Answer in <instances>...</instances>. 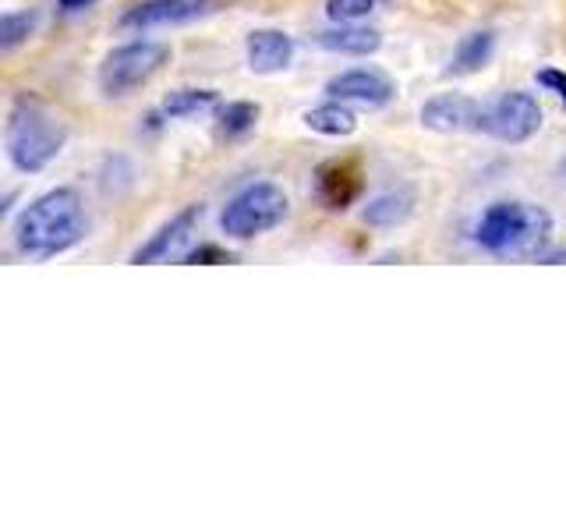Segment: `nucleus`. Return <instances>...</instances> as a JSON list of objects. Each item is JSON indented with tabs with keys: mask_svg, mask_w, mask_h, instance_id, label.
I'll return each instance as SVG.
<instances>
[{
	"mask_svg": "<svg viewBox=\"0 0 566 531\" xmlns=\"http://www.w3.org/2000/svg\"><path fill=\"white\" fill-rule=\"evenodd\" d=\"M14 248L29 259H53L85 235V209L75 188H53L22 209L14 220Z\"/></svg>",
	"mask_w": 566,
	"mask_h": 531,
	"instance_id": "f257e3e1",
	"label": "nucleus"
},
{
	"mask_svg": "<svg viewBox=\"0 0 566 531\" xmlns=\"http://www.w3.org/2000/svg\"><path fill=\"white\" fill-rule=\"evenodd\" d=\"M471 235L495 259H542L553 241V217L531 202H492L474 220Z\"/></svg>",
	"mask_w": 566,
	"mask_h": 531,
	"instance_id": "f03ea898",
	"label": "nucleus"
},
{
	"mask_svg": "<svg viewBox=\"0 0 566 531\" xmlns=\"http://www.w3.org/2000/svg\"><path fill=\"white\" fill-rule=\"evenodd\" d=\"M4 146L14 170L40 174L64 153L67 128L46 103H40L35 96H22L8 114Z\"/></svg>",
	"mask_w": 566,
	"mask_h": 531,
	"instance_id": "7ed1b4c3",
	"label": "nucleus"
},
{
	"mask_svg": "<svg viewBox=\"0 0 566 531\" xmlns=\"http://www.w3.org/2000/svg\"><path fill=\"white\" fill-rule=\"evenodd\" d=\"M291 209L287 191L273 181H255V185H244L238 195H230L223 212H220V230L227 238H259L265 230H273L283 223Z\"/></svg>",
	"mask_w": 566,
	"mask_h": 531,
	"instance_id": "20e7f679",
	"label": "nucleus"
},
{
	"mask_svg": "<svg viewBox=\"0 0 566 531\" xmlns=\"http://www.w3.org/2000/svg\"><path fill=\"white\" fill-rule=\"evenodd\" d=\"M170 61V46L159 40H135L114 46L99 64V88L106 96H132L135 88L153 82Z\"/></svg>",
	"mask_w": 566,
	"mask_h": 531,
	"instance_id": "39448f33",
	"label": "nucleus"
},
{
	"mask_svg": "<svg viewBox=\"0 0 566 531\" xmlns=\"http://www.w3.org/2000/svg\"><path fill=\"white\" fill-rule=\"evenodd\" d=\"M542 128V106L531 93H521V88H510V93H500L495 100L485 103L482 114V135L506 142V146H521V142L535 138Z\"/></svg>",
	"mask_w": 566,
	"mask_h": 531,
	"instance_id": "423d86ee",
	"label": "nucleus"
},
{
	"mask_svg": "<svg viewBox=\"0 0 566 531\" xmlns=\"http://www.w3.org/2000/svg\"><path fill=\"white\" fill-rule=\"evenodd\" d=\"M223 8V0H138L117 18L120 29H177V25H195L202 18H212Z\"/></svg>",
	"mask_w": 566,
	"mask_h": 531,
	"instance_id": "0eeeda50",
	"label": "nucleus"
},
{
	"mask_svg": "<svg viewBox=\"0 0 566 531\" xmlns=\"http://www.w3.org/2000/svg\"><path fill=\"white\" fill-rule=\"evenodd\" d=\"M326 96L340 100V103H354V106H368V111H379L389 100L397 96V82L379 67H350L333 75L326 82Z\"/></svg>",
	"mask_w": 566,
	"mask_h": 531,
	"instance_id": "6e6552de",
	"label": "nucleus"
},
{
	"mask_svg": "<svg viewBox=\"0 0 566 531\" xmlns=\"http://www.w3.org/2000/svg\"><path fill=\"white\" fill-rule=\"evenodd\" d=\"M482 114L485 103H478L464 93H439L421 106V124L439 135H460V132L482 135Z\"/></svg>",
	"mask_w": 566,
	"mask_h": 531,
	"instance_id": "1a4fd4ad",
	"label": "nucleus"
},
{
	"mask_svg": "<svg viewBox=\"0 0 566 531\" xmlns=\"http://www.w3.org/2000/svg\"><path fill=\"white\" fill-rule=\"evenodd\" d=\"M202 220V206H185L177 217H170L156 235L138 248L132 256L135 266H156V262H170L177 256H185V248L195 235V227Z\"/></svg>",
	"mask_w": 566,
	"mask_h": 531,
	"instance_id": "9d476101",
	"label": "nucleus"
},
{
	"mask_svg": "<svg viewBox=\"0 0 566 531\" xmlns=\"http://www.w3.org/2000/svg\"><path fill=\"white\" fill-rule=\"evenodd\" d=\"M244 53H248V67L255 75H280L294 61V40L280 29H255L248 32Z\"/></svg>",
	"mask_w": 566,
	"mask_h": 531,
	"instance_id": "9b49d317",
	"label": "nucleus"
},
{
	"mask_svg": "<svg viewBox=\"0 0 566 531\" xmlns=\"http://www.w3.org/2000/svg\"><path fill=\"white\" fill-rule=\"evenodd\" d=\"M315 46L326 53H344V58H368V53H376L382 46V35L365 25H340L318 32Z\"/></svg>",
	"mask_w": 566,
	"mask_h": 531,
	"instance_id": "f8f14e48",
	"label": "nucleus"
},
{
	"mask_svg": "<svg viewBox=\"0 0 566 531\" xmlns=\"http://www.w3.org/2000/svg\"><path fill=\"white\" fill-rule=\"evenodd\" d=\"M358 167L347 164V159H333V164L318 170V195H323L329 209H344L358 195Z\"/></svg>",
	"mask_w": 566,
	"mask_h": 531,
	"instance_id": "ddd939ff",
	"label": "nucleus"
},
{
	"mask_svg": "<svg viewBox=\"0 0 566 531\" xmlns=\"http://www.w3.org/2000/svg\"><path fill=\"white\" fill-rule=\"evenodd\" d=\"M492 50H495V32L482 29V32H468L464 40L457 43L453 58H450V67L447 75H478L489 61H492Z\"/></svg>",
	"mask_w": 566,
	"mask_h": 531,
	"instance_id": "4468645a",
	"label": "nucleus"
},
{
	"mask_svg": "<svg viewBox=\"0 0 566 531\" xmlns=\"http://www.w3.org/2000/svg\"><path fill=\"white\" fill-rule=\"evenodd\" d=\"M305 124L318 135H329V138H347L358 132V117H354L350 103H340V100H326L305 111Z\"/></svg>",
	"mask_w": 566,
	"mask_h": 531,
	"instance_id": "2eb2a0df",
	"label": "nucleus"
},
{
	"mask_svg": "<svg viewBox=\"0 0 566 531\" xmlns=\"http://www.w3.org/2000/svg\"><path fill=\"white\" fill-rule=\"evenodd\" d=\"M411 212H415V195L407 188H397V191L376 195V199L361 209V220L371 227H397L411 217Z\"/></svg>",
	"mask_w": 566,
	"mask_h": 531,
	"instance_id": "dca6fc26",
	"label": "nucleus"
},
{
	"mask_svg": "<svg viewBox=\"0 0 566 531\" xmlns=\"http://www.w3.org/2000/svg\"><path fill=\"white\" fill-rule=\"evenodd\" d=\"M212 106H217V93H212V88H174V93H167V100L159 103V114L170 121H181V117L206 114Z\"/></svg>",
	"mask_w": 566,
	"mask_h": 531,
	"instance_id": "f3484780",
	"label": "nucleus"
},
{
	"mask_svg": "<svg viewBox=\"0 0 566 531\" xmlns=\"http://www.w3.org/2000/svg\"><path fill=\"white\" fill-rule=\"evenodd\" d=\"M259 114H262V106L259 103H248V100H234V103H227L220 106V114H217V128L223 138H241L248 135L259 124Z\"/></svg>",
	"mask_w": 566,
	"mask_h": 531,
	"instance_id": "a211bd4d",
	"label": "nucleus"
},
{
	"mask_svg": "<svg viewBox=\"0 0 566 531\" xmlns=\"http://www.w3.org/2000/svg\"><path fill=\"white\" fill-rule=\"evenodd\" d=\"M40 25V14L35 11H8L0 18V50L11 53L14 46H22L29 35Z\"/></svg>",
	"mask_w": 566,
	"mask_h": 531,
	"instance_id": "6ab92c4d",
	"label": "nucleus"
},
{
	"mask_svg": "<svg viewBox=\"0 0 566 531\" xmlns=\"http://www.w3.org/2000/svg\"><path fill=\"white\" fill-rule=\"evenodd\" d=\"M379 8V0H326V18L336 25H358Z\"/></svg>",
	"mask_w": 566,
	"mask_h": 531,
	"instance_id": "aec40b11",
	"label": "nucleus"
},
{
	"mask_svg": "<svg viewBox=\"0 0 566 531\" xmlns=\"http://www.w3.org/2000/svg\"><path fill=\"white\" fill-rule=\"evenodd\" d=\"M185 262L188 266H217V262H230V252H223V248L220 244H199V248H195V252H188L185 256Z\"/></svg>",
	"mask_w": 566,
	"mask_h": 531,
	"instance_id": "412c9836",
	"label": "nucleus"
},
{
	"mask_svg": "<svg viewBox=\"0 0 566 531\" xmlns=\"http://www.w3.org/2000/svg\"><path fill=\"white\" fill-rule=\"evenodd\" d=\"M538 85H545V88H553V93L566 103V75L563 71H556V67H545V71H538Z\"/></svg>",
	"mask_w": 566,
	"mask_h": 531,
	"instance_id": "4be33fe9",
	"label": "nucleus"
},
{
	"mask_svg": "<svg viewBox=\"0 0 566 531\" xmlns=\"http://www.w3.org/2000/svg\"><path fill=\"white\" fill-rule=\"evenodd\" d=\"M99 0H57V11L61 14H82V11H88V8H96Z\"/></svg>",
	"mask_w": 566,
	"mask_h": 531,
	"instance_id": "5701e85b",
	"label": "nucleus"
},
{
	"mask_svg": "<svg viewBox=\"0 0 566 531\" xmlns=\"http://www.w3.org/2000/svg\"><path fill=\"white\" fill-rule=\"evenodd\" d=\"M542 262H545V266H566V248H556V252H545Z\"/></svg>",
	"mask_w": 566,
	"mask_h": 531,
	"instance_id": "b1692460",
	"label": "nucleus"
}]
</instances>
